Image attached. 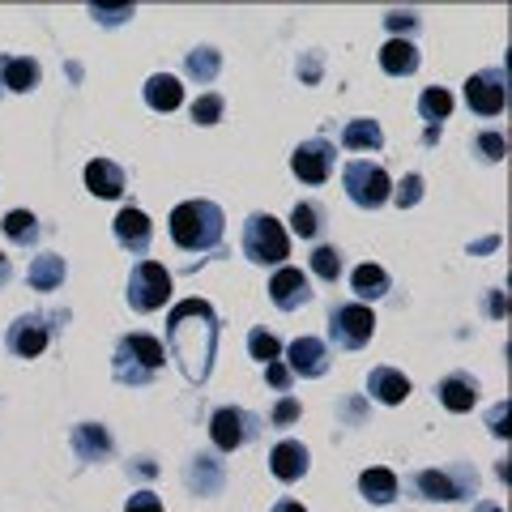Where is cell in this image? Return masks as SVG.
I'll return each mask as SVG.
<instances>
[{
    "instance_id": "d590c367",
    "label": "cell",
    "mask_w": 512,
    "mask_h": 512,
    "mask_svg": "<svg viewBox=\"0 0 512 512\" xmlns=\"http://www.w3.org/2000/svg\"><path fill=\"white\" fill-rule=\"evenodd\" d=\"M265 380H269V384H274V389H278V393H286V389H291V367H286L282 359H274V363H265Z\"/></svg>"
},
{
    "instance_id": "f6af8a7d",
    "label": "cell",
    "mask_w": 512,
    "mask_h": 512,
    "mask_svg": "<svg viewBox=\"0 0 512 512\" xmlns=\"http://www.w3.org/2000/svg\"><path fill=\"white\" fill-rule=\"evenodd\" d=\"M5 282H9V256L0 252V286H5Z\"/></svg>"
},
{
    "instance_id": "7c38bea8",
    "label": "cell",
    "mask_w": 512,
    "mask_h": 512,
    "mask_svg": "<svg viewBox=\"0 0 512 512\" xmlns=\"http://www.w3.org/2000/svg\"><path fill=\"white\" fill-rule=\"evenodd\" d=\"M286 363L295 376H325L329 372V346L320 338H295L286 346Z\"/></svg>"
},
{
    "instance_id": "d4e9b609",
    "label": "cell",
    "mask_w": 512,
    "mask_h": 512,
    "mask_svg": "<svg viewBox=\"0 0 512 512\" xmlns=\"http://www.w3.org/2000/svg\"><path fill=\"white\" fill-rule=\"evenodd\" d=\"M64 282V256H35V261H30V286H35V291H56V286Z\"/></svg>"
},
{
    "instance_id": "5bb4252c",
    "label": "cell",
    "mask_w": 512,
    "mask_h": 512,
    "mask_svg": "<svg viewBox=\"0 0 512 512\" xmlns=\"http://www.w3.org/2000/svg\"><path fill=\"white\" fill-rule=\"evenodd\" d=\"M269 470H274V478H282V483H295V478L308 474V448H303L299 440L274 444V453H269Z\"/></svg>"
},
{
    "instance_id": "7dc6e473",
    "label": "cell",
    "mask_w": 512,
    "mask_h": 512,
    "mask_svg": "<svg viewBox=\"0 0 512 512\" xmlns=\"http://www.w3.org/2000/svg\"><path fill=\"white\" fill-rule=\"evenodd\" d=\"M0 86H5V82H0Z\"/></svg>"
},
{
    "instance_id": "44dd1931",
    "label": "cell",
    "mask_w": 512,
    "mask_h": 512,
    "mask_svg": "<svg viewBox=\"0 0 512 512\" xmlns=\"http://www.w3.org/2000/svg\"><path fill=\"white\" fill-rule=\"evenodd\" d=\"M146 103L154 111H175L184 103V86H180V77H171V73H154L150 82H146Z\"/></svg>"
},
{
    "instance_id": "b9f144b4",
    "label": "cell",
    "mask_w": 512,
    "mask_h": 512,
    "mask_svg": "<svg viewBox=\"0 0 512 512\" xmlns=\"http://www.w3.org/2000/svg\"><path fill=\"white\" fill-rule=\"evenodd\" d=\"M491 431H495L500 440L508 436V406H495V410H491Z\"/></svg>"
},
{
    "instance_id": "ee69618b",
    "label": "cell",
    "mask_w": 512,
    "mask_h": 512,
    "mask_svg": "<svg viewBox=\"0 0 512 512\" xmlns=\"http://www.w3.org/2000/svg\"><path fill=\"white\" fill-rule=\"evenodd\" d=\"M299 73H303V77H316V73H320V64H316V60H303V64H299Z\"/></svg>"
},
{
    "instance_id": "7402d4cb",
    "label": "cell",
    "mask_w": 512,
    "mask_h": 512,
    "mask_svg": "<svg viewBox=\"0 0 512 512\" xmlns=\"http://www.w3.org/2000/svg\"><path fill=\"white\" fill-rule=\"evenodd\" d=\"M440 402L453 410V414L474 410V402H478L474 380H470V376H444V380H440Z\"/></svg>"
},
{
    "instance_id": "e575fe53",
    "label": "cell",
    "mask_w": 512,
    "mask_h": 512,
    "mask_svg": "<svg viewBox=\"0 0 512 512\" xmlns=\"http://www.w3.org/2000/svg\"><path fill=\"white\" fill-rule=\"evenodd\" d=\"M419 197H423V180H419V175H406V180L397 184V192H393V201L402 205V210H410Z\"/></svg>"
},
{
    "instance_id": "5b68a950",
    "label": "cell",
    "mask_w": 512,
    "mask_h": 512,
    "mask_svg": "<svg viewBox=\"0 0 512 512\" xmlns=\"http://www.w3.org/2000/svg\"><path fill=\"white\" fill-rule=\"evenodd\" d=\"M342 184L350 192V201L363 205V210H380V205L393 197V184H389V175H384V167L363 163V158H350L342 171Z\"/></svg>"
},
{
    "instance_id": "277c9868",
    "label": "cell",
    "mask_w": 512,
    "mask_h": 512,
    "mask_svg": "<svg viewBox=\"0 0 512 512\" xmlns=\"http://www.w3.org/2000/svg\"><path fill=\"white\" fill-rule=\"evenodd\" d=\"M244 252L248 261L256 265H286V256H291V235L282 231V222L274 214H252L244 222Z\"/></svg>"
},
{
    "instance_id": "4fadbf2b",
    "label": "cell",
    "mask_w": 512,
    "mask_h": 512,
    "mask_svg": "<svg viewBox=\"0 0 512 512\" xmlns=\"http://www.w3.org/2000/svg\"><path fill=\"white\" fill-rule=\"evenodd\" d=\"M9 350L22 359H39L47 350V325L39 316H18L9 325Z\"/></svg>"
},
{
    "instance_id": "4dcf8cb0",
    "label": "cell",
    "mask_w": 512,
    "mask_h": 512,
    "mask_svg": "<svg viewBox=\"0 0 512 512\" xmlns=\"http://www.w3.org/2000/svg\"><path fill=\"white\" fill-rule=\"evenodd\" d=\"M312 274L325 278V282H338L342 278V256H338V248H329V244L312 248Z\"/></svg>"
},
{
    "instance_id": "4316f807",
    "label": "cell",
    "mask_w": 512,
    "mask_h": 512,
    "mask_svg": "<svg viewBox=\"0 0 512 512\" xmlns=\"http://www.w3.org/2000/svg\"><path fill=\"white\" fill-rule=\"evenodd\" d=\"M0 231H5L13 244H35L39 239V218L30 210H13V214H5V222H0Z\"/></svg>"
},
{
    "instance_id": "6da1fadb",
    "label": "cell",
    "mask_w": 512,
    "mask_h": 512,
    "mask_svg": "<svg viewBox=\"0 0 512 512\" xmlns=\"http://www.w3.org/2000/svg\"><path fill=\"white\" fill-rule=\"evenodd\" d=\"M167 346L171 359L192 384H205L214 372V350H218V312L205 299L175 303L167 316Z\"/></svg>"
},
{
    "instance_id": "cb8c5ba5",
    "label": "cell",
    "mask_w": 512,
    "mask_h": 512,
    "mask_svg": "<svg viewBox=\"0 0 512 512\" xmlns=\"http://www.w3.org/2000/svg\"><path fill=\"white\" fill-rule=\"evenodd\" d=\"M414 491H419L423 500H461V487H457L444 470H423V474H414Z\"/></svg>"
},
{
    "instance_id": "7bdbcfd3",
    "label": "cell",
    "mask_w": 512,
    "mask_h": 512,
    "mask_svg": "<svg viewBox=\"0 0 512 512\" xmlns=\"http://www.w3.org/2000/svg\"><path fill=\"white\" fill-rule=\"evenodd\" d=\"M274 512H308V508L295 504V500H278V504H274Z\"/></svg>"
},
{
    "instance_id": "d6986e66",
    "label": "cell",
    "mask_w": 512,
    "mask_h": 512,
    "mask_svg": "<svg viewBox=\"0 0 512 512\" xmlns=\"http://www.w3.org/2000/svg\"><path fill=\"white\" fill-rule=\"evenodd\" d=\"M0 82H5L9 90H35L39 86V60H30V56H5L0 60Z\"/></svg>"
},
{
    "instance_id": "2e32d148",
    "label": "cell",
    "mask_w": 512,
    "mask_h": 512,
    "mask_svg": "<svg viewBox=\"0 0 512 512\" xmlns=\"http://www.w3.org/2000/svg\"><path fill=\"white\" fill-rule=\"evenodd\" d=\"M86 188L94 192V197H120L124 192V167L111 163V158H94V163L86 167Z\"/></svg>"
},
{
    "instance_id": "74e56055",
    "label": "cell",
    "mask_w": 512,
    "mask_h": 512,
    "mask_svg": "<svg viewBox=\"0 0 512 512\" xmlns=\"http://www.w3.org/2000/svg\"><path fill=\"white\" fill-rule=\"evenodd\" d=\"M299 414H303V410H299V402H295V397H282V402L274 406V414H269V419H274V423H282V427H286V423H295Z\"/></svg>"
},
{
    "instance_id": "9a60e30c",
    "label": "cell",
    "mask_w": 512,
    "mask_h": 512,
    "mask_svg": "<svg viewBox=\"0 0 512 512\" xmlns=\"http://www.w3.org/2000/svg\"><path fill=\"white\" fill-rule=\"evenodd\" d=\"M150 218L137 210V205H128V210L116 214V239H120V248L128 252H146L150 248Z\"/></svg>"
},
{
    "instance_id": "8992f818",
    "label": "cell",
    "mask_w": 512,
    "mask_h": 512,
    "mask_svg": "<svg viewBox=\"0 0 512 512\" xmlns=\"http://www.w3.org/2000/svg\"><path fill=\"white\" fill-rule=\"evenodd\" d=\"M171 299V274L158 261H137L128 274V308L133 312H158Z\"/></svg>"
},
{
    "instance_id": "3957f363",
    "label": "cell",
    "mask_w": 512,
    "mask_h": 512,
    "mask_svg": "<svg viewBox=\"0 0 512 512\" xmlns=\"http://www.w3.org/2000/svg\"><path fill=\"white\" fill-rule=\"evenodd\" d=\"M163 359H167V350L158 338H150V333H128V338H120V346H116L111 372H116L120 384H146L158 376Z\"/></svg>"
},
{
    "instance_id": "bcb514c9",
    "label": "cell",
    "mask_w": 512,
    "mask_h": 512,
    "mask_svg": "<svg viewBox=\"0 0 512 512\" xmlns=\"http://www.w3.org/2000/svg\"><path fill=\"white\" fill-rule=\"evenodd\" d=\"M474 512H504V508H500V504H491V500H483V504H478Z\"/></svg>"
},
{
    "instance_id": "d6a6232c",
    "label": "cell",
    "mask_w": 512,
    "mask_h": 512,
    "mask_svg": "<svg viewBox=\"0 0 512 512\" xmlns=\"http://www.w3.org/2000/svg\"><path fill=\"white\" fill-rule=\"evenodd\" d=\"M291 227H295V235H303V239H312L316 231H320V210L316 205H295V214H291Z\"/></svg>"
},
{
    "instance_id": "ab89813d",
    "label": "cell",
    "mask_w": 512,
    "mask_h": 512,
    "mask_svg": "<svg viewBox=\"0 0 512 512\" xmlns=\"http://www.w3.org/2000/svg\"><path fill=\"white\" fill-rule=\"evenodd\" d=\"M384 22H389V30H419V18H414V13H402V9L389 13Z\"/></svg>"
},
{
    "instance_id": "484cf974",
    "label": "cell",
    "mask_w": 512,
    "mask_h": 512,
    "mask_svg": "<svg viewBox=\"0 0 512 512\" xmlns=\"http://www.w3.org/2000/svg\"><path fill=\"white\" fill-rule=\"evenodd\" d=\"M342 141H346V150H380L384 146V133H380L376 120H350L342 128Z\"/></svg>"
},
{
    "instance_id": "8fae6325",
    "label": "cell",
    "mask_w": 512,
    "mask_h": 512,
    "mask_svg": "<svg viewBox=\"0 0 512 512\" xmlns=\"http://www.w3.org/2000/svg\"><path fill=\"white\" fill-rule=\"evenodd\" d=\"M210 436H214V444L222 448V453H235L244 440H252V419L235 406H222L210 419Z\"/></svg>"
},
{
    "instance_id": "ac0fdd59",
    "label": "cell",
    "mask_w": 512,
    "mask_h": 512,
    "mask_svg": "<svg viewBox=\"0 0 512 512\" xmlns=\"http://www.w3.org/2000/svg\"><path fill=\"white\" fill-rule=\"evenodd\" d=\"M380 69L393 73V77H406L419 69V47H414L410 39H389L380 47Z\"/></svg>"
},
{
    "instance_id": "83f0119b",
    "label": "cell",
    "mask_w": 512,
    "mask_h": 512,
    "mask_svg": "<svg viewBox=\"0 0 512 512\" xmlns=\"http://www.w3.org/2000/svg\"><path fill=\"white\" fill-rule=\"evenodd\" d=\"M350 286H355L363 299H380L384 291H389V274H384L380 265H359L355 274H350Z\"/></svg>"
},
{
    "instance_id": "8d00e7d4",
    "label": "cell",
    "mask_w": 512,
    "mask_h": 512,
    "mask_svg": "<svg viewBox=\"0 0 512 512\" xmlns=\"http://www.w3.org/2000/svg\"><path fill=\"white\" fill-rule=\"evenodd\" d=\"M124 512H163V500H158L154 491H137V495H128Z\"/></svg>"
},
{
    "instance_id": "60d3db41",
    "label": "cell",
    "mask_w": 512,
    "mask_h": 512,
    "mask_svg": "<svg viewBox=\"0 0 512 512\" xmlns=\"http://www.w3.org/2000/svg\"><path fill=\"white\" fill-rule=\"evenodd\" d=\"M128 13H133V5H124V9H103V5H94V18H99V22H111V26L124 22Z\"/></svg>"
},
{
    "instance_id": "f1b7e54d",
    "label": "cell",
    "mask_w": 512,
    "mask_h": 512,
    "mask_svg": "<svg viewBox=\"0 0 512 512\" xmlns=\"http://www.w3.org/2000/svg\"><path fill=\"white\" fill-rule=\"evenodd\" d=\"M419 111H423V120H431V128H440V120L453 116V94L440 90V86H431V90H423Z\"/></svg>"
},
{
    "instance_id": "f35d334b",
    "label": "cell",
    "mask_w": 512,
    "mask_h": 512,
    "mask_svg": "<svg viewBox=\"0 0 512 512\" xmlns=\"http://www.w3.org/2000/svg\"><path fill=\"white\" fill-rule=\"evenodd\" d=\"M474 146H478V154H487V158H504V137H495V133H483Z\"/></svg>"
},
{
    "instance_id": "e0dca14e",
    "label": "cell",
    "mask_w": 512,
    "mask_h": 512,
    "mask_svg": "<svg viewBox=\"0 0 512 512\" xmlns=\"http://www.w3.org/2000/svg\"><path fill=\"white\" fill-rule=\"evenodd\" d=\"M367 393L384 406H402L406 393H410V380L402 372H393V367H376V372L367 376Z\"/></svg>"
},
{
    "instance_id": "ba28073f",
    "label": "cell",
    "mask_w": 512,
    "mask_h": 512,
    "mask_svg": "<svg viewBox=\"0 0 512 512\" xmlns=\"http://www.w3.org/2000/svg\"><path fill=\"white\" fill-rule=\"evenodd\" d=\"M504 69H487V73H474L466 82V103L470 111H478V116H500L504 111Z\"/></svg>"
},
{
    "instance_id": "7a4b0ae2",
    "label": "cell",
    "mask_w": 512,
    "mask_h": 512,
    "mask_svg": "<svg viewBox=\"0 0 512 512\" xmlns=\"http://www.w3.org/2000/svg\"><path fill=\"white\" fill-rule=\"evenodd\" d=\"M171 239L184 252H210L222 244V205L184 201L171 210Z\"/></svg>"
},
{
    "instance_id": "1f68e13d",
    "label": "cell",
    "mask_w": 512,
    "mask_h": 512,
    "mask_svg": "<svg viewBox=\"0 0 512 512\" xmlns=\"http://www.w3.org/2000/svg\"><path fill=\"white\" fill-rule=\"evenodd\" d=\"M248 346H252V359H261V363L282 359V342L274 338V333H265V329H252L248 333Z\"/></svg>"
},
{
    "instance_id": "836d02e7",
    "label": "cell",
    "mask_w": 512,
    "mask_h": 512,
    "mask_svg": "<svg viewBox=\"0 0 512 512\" xmlns=\"http://www.w3.org/2000/svg\"><path fill=\"white\" fill-rule=\"evenodd\" d=\"M218 116H222V94H201L197 103H192V120L197 124H218Z\"/></svg>"
},
{
    "instance_id": "603a6c76",
    "label": "cell",
    "mask_w": 512,
    "mask_h": 512,
    "mask_svg": "<svg viewBox=\"0 0 512 512\" xmlns=\"http://www.w3.org/2000/svg\"><path fill=\"white\" fill-rule=\"evenodd\" d=\"M359 491L367 495L372 504H393L397 500V474L393 470H363L359 474Z\"/></svg>"
},
{
    "instance_id": "9c48e42d",
    "label": "cell",
    "mask_w": 512,
    "mask_h": 512,
    "mask_svg": "<svg viewBox=\"0 0 512 512\" xmlns=\"http://www.w3.org/2000/svg\"><path fill=\"white\" fill-rule=\"evenodd\" d=\"M291 171L299 175L303 184H325L329 171H333V146L325 137H312L291 154Z\"/></svg>"
},
{
    "instance_id": "f546056e",
    "label": "cell",
    "mask_w": 512,
    "mask_h": 512,
    "mask_svg": "<svg viewBox=\"0 0 512 512\" xmlns=\"http://www.w3.org/2000/svg\"><path fill=\"white\" fill-rule=\"evenodd\" d=\"M222 69V56L214 52V47H197V52H188V77H197V82L210 86L214 77Z\"/></svg>"
},
{
    "instance_id": "52a82bcc",
    "label": "cell",
    "mask_w": 512,
    "mask_h": 512,
    "mask_svg": "<svg viewBox=\"0 0 512 512\" xmlns=\"http://www.w3.org/2000/svg\"><path fill=\"white\" fill-rule=\"evenodd\" d=\"M372 333H376V316L367 303H346V308H333L329 316V338L338 342L342 350H359L372 342Z\"/></svg>"
},
{
    "instance_id": "30bf717a",
    "label": "cell",
    "mask_w": 512,
    "mask_h": 512,
    "mask_svg": "<svg viewBox=\"0 0 512 512\" xmlns=\"http://www.w3.org/2000/svg\"><path fill=\"white\" fill-rule=\"evenodd\" d=\"M269 299H274L282 312H295V308H303V303L312 299L308 274H303V269H295V265H278V274L269 278Z\"/></svg>"
},
{
    "instance_id": "ffe728a7",
    "label": "cell",
    "mask_w": 512,
    "mask_h": 512,
    "mask_svg": "<svg viewBox=\"0 0 512 512\" xmlns=\"http://www.w3.org/2000/svg\"><path fill=\"white\" fill-rule=\"evenodd\" d=\"M73 453L82 457V461H99L111 453V431L99 427V423H82V427H73Z\"/></svg>"
}]
</instances>
